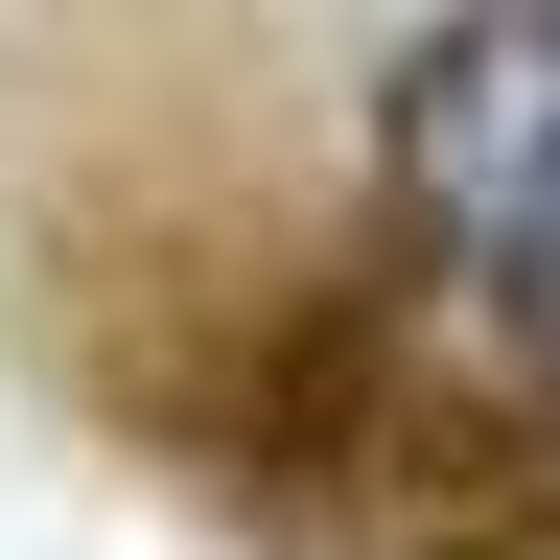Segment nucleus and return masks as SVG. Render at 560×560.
<instances>
[{
    "mask_svg": "<svg viewBox=\"0 0 560 560\" xmlns=\"http://www.w3.org/2000/svg\"><path fill=\"white\" fill-rule=\"evenodd\" d=\"M47 350L257 560H560V420L397 257H164L47 304Z\"/></svg>",
    "mask_w": 560,
    "mask_h": 560,
    "instance_id": "obj_1",
    "label": "nucleus"
},
{
    "mask_svg": "<svg viewBox=\"0 0 560 560\" xmlns=\"http://www.w3.org/2000/svg\"><path fill=\"white\" fill-rule=\"evenodd\" d=\"M374 210L397 280L560 420V0H444L374 70Z\"/></svg>",
    "mask_w": 560,
    "mask_h": 560,
    "instance_id": "obj_2",
    "label": "nucleus"
}]
</instances>
